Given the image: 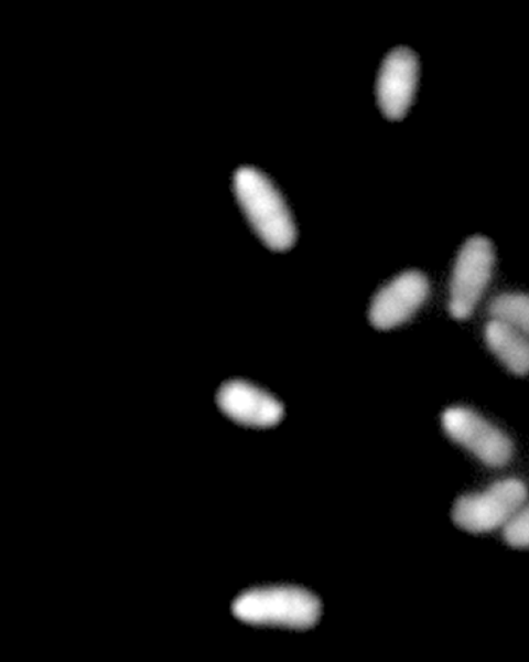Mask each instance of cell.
Returning a JSON list of instances; mask_svg holds the SVG:
<instances>
[{"instance_id": "cell-7", "label": "cell", "mask_w": 529, "mask_h": 662, "mask_svg": "<svg viewBox=\"0 0 529 662\" xmlns=\"http://www.w3.org/2000/svg\"><path fill=\"white\" fill-rule=\"evenodd\" d=\"M429 290L427 277L419 270H407L386 284L374 297L368 317L380 330L407 321L424 301Z\"/></svg>"}, {"instance_id": "cell-10", "label": "cell", "mask_w": 529, "mask_h": 662, "mask_svg": "<svg viewBox=\"0 0 529 662\" xmlns=\"http://www.w3.org/2000/svg\"><path fill=\"white\" fill-rule=\"evenodd\" d=\"M488 308L494 318L508 322L529 338V295L499 293L492 299Z\"/></svg>"}, {"instance_id": "cell-1", "label": "cell", "mask_w": 529, "mask_h": 662, "mask_svg": "<svg viewBox=\"0 0 529 662\" xmlns=\"http://www.w3.org/2000/svg\"><path fill=\"white\" fill-rule=\"evenodd\" d=\"M233 188L239 206L261 242L274 252L289 249L295 241V227L271 181L252 167H241L234 174Z\"/></svg>"}, {"instance_id": "cell-5", "label": "cell", "mask_w": 529, "mask_h": 662, "mask_svg": "<svg viewBox=\"0 0 529 662\" xmlns=\"http://www.w3.org/2000/svg\"><path fill=\"white\" fill-rule=\"evenodd\" d=\"M446 435L483 463L501 467L511 457V442L499 429L468 408L452 406L442 413Z\"/></svg>"}, {"instance_id": "cell-3", "label": "cell", "mask_w": 529, "mask_h": 662, "mask_svg": "<svg viewBox=\"0 0 529 662\" xmlns=\"http://www.w3.org/2000/svg\"><path fill=\"white\" fill-rule=\"evenodd\" d=\"M526 494L521 481L500 480L482 493L458 498L452 510L453 522L471 533L492 531L505 525L522 504Z\"/></svg>"}, {"instance_id": "cell-8", "label": "cell", "mask_w": 529, "mask_h": 662, "mask_svg": "<svg viewBox=\"0 0 529 662\" xmlns=\"http://www.w3.org/2000/svg\"><path fill=\"white\" fill-rule=\"evenodd\" d=\"M216 403L229 419L247 427H272L283 417V407L277 398L240 380L224 383L217 392Z\"/></svg>"}, {"instance_id": "cell-9", "label": "cell", "mask_w": 529, "mask_h": 662, "mask_svg": "<svg viewBox=\"0 0 529 662\" xmlns=\"http://www.w3.org/2000/svg\"><path fill=\"white\" fill-rule=\"evenodd\" d=\"M486 344L512 373L529 372V339L518 329L498 318L487 321L484 329Z\"/></svg>"}, {"instance_id": "cell-6", "label": "cell", "mask_w": 529, "mask_h": 662, "mask_svg": "<svg viewBox=\"0 0 529 662\" xmlns=\"http://www.w3.org/2000/svg\"><path fill=\"white\" fill-rule=\"evenodd\" d=\"M419 63L414 52L399 46L382 61L377 78V100L382 114L391 120L402 118L414 96Z\"/></svg>"}, {"instance_id": "cell-4", "label": "cell", "mask_w": 529, "mask_h": 662, "mask_svg": "<svg viewBox=\"0 0 529 662\" xmlns=\"http://www.w3.org/2000/svg\"><path fill=\"white\" fill-rule=\"evenodd\" d=\"M494 260L492 242L483 235L468 237L461 246L450 282L449 310L457 319L467 317L478 300Z\"/></svg>"}, {"instance_id": "cell-2", "label": "cell", "mask_w": 529, "mask_h": 662, "mask_svg": "<svg viewBox=\"0 0 529 662\" xmlns=\"http://www.w3.org/2000/svg\"><path fill=\"white\" fill-rule=\"evenodd\" d=\"M233 615L251 626L305 630L321 617V602L306 589L295 586H263L248 589L231 604Z\"/></svg>"}, {"instance_id": "cell-11", "label": "cell", "mask_w": 529, "mask_h": 662, "mask_svg": "<svg viewBox=\"0 0 529 662\" xmlns=\"http://www.w3.org/2000/svg\"><path fill=\"white\" fill-rule=\"evenodd\" d=\"M505 542L512 547L529 546V506L515 513L503 531Z\"/></svg>"}]
</instances>
